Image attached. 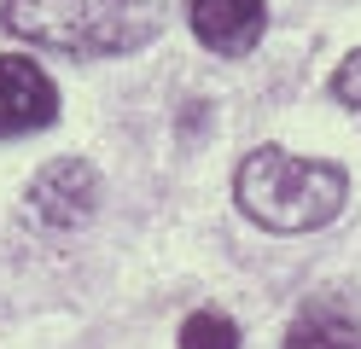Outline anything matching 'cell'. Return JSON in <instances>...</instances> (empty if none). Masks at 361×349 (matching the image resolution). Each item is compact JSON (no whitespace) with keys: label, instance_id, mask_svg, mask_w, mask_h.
<instances>
[{"label":"cell","instance_id":"1","mask_svg":"<svg viewBox=\"0 0 361 349\" xmlns=\"http://www.w3.org/2000/svg\"><path fill=\"white\" fill-rule=\"evenodd\" d=\"M169 18V0H0V23L59 53H134Z\"/></svg>","mask_w":361,"mask_h":349},{"label":"cell","instance_id":"7","mask_svg":"<svg viewBox=\"0 0 361 349\" xmlns=\"http://www.w3.org/2000/svg\"><path fill=\"white\" fill-rule=\"evenodd\" d=\"M180 349H239V326L216 309H198L180 326Z\"/></svg>","mask_w":361,"mask_h":349},{"label":"cell","instance_id":"3","mask_svg":"<svg viewBox=\"0 0 361 349\" xmlns=\"http://www.w3.org/2000/svg\"><path fill=\"white\" fill-rule=\"evenodd\" d=\"M94 209H99V175H94V163H82V157H59L30 180V216L41 227H59V233L82 227Z\"/></svg>","mask_w":361,"mask_h":349},{"label":"cell","instance_id":"6","mask_svg":"<svg viewBox=\"0 0 361 349\" xmlns=\"http://www.w3.org/2000/svg\"><path fill=\"white\" fill-rule=\"evenodd\" d=\"M286 349H361V326L338 320V314H314L303 326H291Z\"/></svg>","mask_w":361,"mask_h":349},{"label":"cell","instance_id":"2","mask_svg":"<svg viewBox=\"0 0 361 349\" xmlns=\"http://www.w3.org/2000/svg\"><path fill=\"white\" fill-rule=\"evenodd\" d=\"M350 180L338 163L321 157H291L280 146H262L239 163V180H233V198L239 209L268 233H314L326 227L338 209H344Z\"/></svg>","mask_w":361,"mask_h":349},{"label":"cell","instance_id":"5","mask_svg":"<svg viewBox=\"0 0 361 349\" xmlns=\"http://www.w3.org/2000/svg\"><path fill=\"white\" fill-rule=\"evenodd\" d=\"M187 23H192V35L204 41L210 53L239 59V53H251V47L262 41L268 6H262V0H192V6H187Z\"/></svg>","mask_w":361,"mask_h":349},{"label":"cell","instance_id":"8","mask_svg":"<svg viewBox=\"0 0 361 349\" xmlns=\"http://www.w3.org/2000/svg\"><path fill=\"white\" fill-rule=\"evenodd\" d=\"M332 93H338L344 105H355V111H361V53H350L344 64L332 70Z\"/></svg>","mask_w":361,"mask_h":349},{"label":"cell","instance_id":"4","mask_svg":"<svg viewBox=\"0 0 361 349\" xmlns=\"http://www.w3.org/2000/svg\"><path fill=\"white\" fill-rule=\"evenodd\" d=\"M53 116H59V87H53V76H47L35 59L6 53V59H0V140L35 134V128H47Z\"/></svg>","mask_w":361,"mask_h":349}]
</instances>
